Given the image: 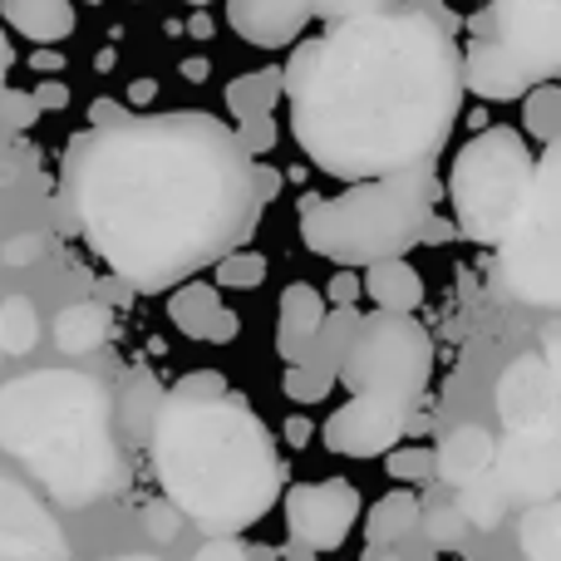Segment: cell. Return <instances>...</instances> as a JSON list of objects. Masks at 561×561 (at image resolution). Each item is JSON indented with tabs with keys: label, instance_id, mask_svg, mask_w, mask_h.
<instances>
[{
	"label": "cell",
	"instance_id": "6da1fadb",
	"mask_svg": "<svg viewBox=\"0 0 561 561\" xmlns=\"http://www.w3.org/2000/svg\"><path fill=\"white\" fill-rule=\"evenodd\" d=\"M59 197L89 252L144 296L207 272L262 222L252 158L203 108L128 114L124 124L75 134Z\"/></svg>",
	"mask_w": 561,
	"mask_h": 561
},
{
	"label": "cell",
	"instance_id": "7a4b0ae2",
	"mask_svg": "<svg viewBox=\"0 0 561 561\" xmlns=\"http://www.w3.org/2000/svg\"><path fill=\"white\" fill-rule=\"evenodd\" d=\"M458 10L389 5L296 39L286 59L290 134L300 153L340 183L438 163L458 114Z\"/></svg>",
	"mask_w": 561,
	"mask_h": 561
},
{
	"label": "cell",
	"instance_id": "3957f363",
	"mask_svg": "<svg viewBox=\"0 0 561 561\" xmlns=\"http://www.w3.org/2000/svg\"><path fill=\"white\" fill-rule=\"evenodd\" d=\"M163 497L207 537H237L280 497V454L252 404L227 389L217 399L168 394L148 428Z\"/></svg>",
	"mask_w": 561,
	"mask_h": 561
},
{
	"label": "cell",
	"instance_id": "277c9868",
	"mask_svg": "<svg viewBox=\"0 0 561 561\" xmlns=\"http://www.w3.org/2000/svg\"><path fill=\"white\" fill-rule=\"evenodd\" d=\"M438 193L444 187H438L434 163L350 183L340 197L306 193L300 197V242H306V252L350 266V272L404 256L409 247H419V232H424Z\"/></svg>",
	"mask_w": 561,
	"mask_h": 561
},
{
	"label": "cell",
	"instance_id": "5b68a950",
	"mask_svg": "<svg viewBox=\"0 0 561 561\" xmlns=\"http://www.w3.org/2000/svg\"><path fill=\"white\" fill-rule=\"evenodd\" d=\"M463 30L458 75L478 99L507 104L561 75V0H488Z\"/></svg>",
	"mask_w": 561,
	"mask_h": 561
},
{
	"label": "cell",
	"instance_id": "8992f818",
	"mask_svg": "<svg viewBox=\"0 0 561 561\" xmlns=\"http://www.w3.org/2000/svg\"><path fill=\"white\" fill-rule=\"evenodd\" d=\"M533 178L537 153L517 128H483L478 138H468L448 173L458 232L478 247H497L533 197Z\"/></svg>",
	"mask_w": 561,
	"mask_h": 561
},
{
	"label": "cell",
	"instance_id": "52a82bcc",
	"mask_svg": "<svg viewBox=\"0 0 561 561\" xmlns=\"http://www.w3.org/2000/svg\"><path fill=\"white\" fill-rule=\"evenodd\" d=\"M497 276L527 306H561V148L537 153L533 197L497 242Z\"/></svg>",
	"mask_w": 561,
	"mask_h": 561
},
{
	"label": "cell",
	"instance_id": "ba28073f",
	"mask_svg": "<svg viewBox=\"0 0 561 561\" xmlns=\"http://www.w3.org/2000/svg\"><path fill=\"white\" fill-rule=\"evenodd\" d=\"M428 369H434V335L404 310H375V316H359L355 340L335 369V385H345L350 394L414 404L428 385Z\"/></svg>",
	"mask_w": 561,
	"mask_h": 561
},
{
	"label": "cell",
	"instance_id": "9c48e42d",
	"mask_svg": "<svg viewBox=\"0 0 561 561\" xmlns=\"http://www.w3.org/2000/svg\"><path fill=\"white\" fill-rule=\"evenodd\" d=\"M359 523V488L350 478H310L286 488V527L290 542L310 552H340Z\"/></svg>",
	"mask_w": 561,
	"mask_h": 561
},
{
	"label": "cell",
	"instance_id": "30bf717a",
	"mask_svg": "<svg viewBox=\"0 0 561 561\" xmlns=\"http://www.w3.org/2000/svg\"><path fill=\"white\" fill-rule=\"evenodd\" d=\"M493 478L507 497L547 503L561 488V434L557 428H523L493 444Z\"/></svg>",
	"mask_w": 561,
	"mask_h": 561
},
{
	"label": "cell",
	"instance_id": "8fae6325",
	"mask_svg": "<svg viewBox=\"0 0 561 561\" xmlns=\"http://www.w3.org/2000/svg\"><path fill=\"white\" fill-rule=\"evenodd\" d=\"M414 404L399 399H379V394H350V404H340L325 419L320 438L330 454L340 458H385L389 448L404 438V419Z\"/></svg>",
	"mask_w": 561,
	"mask_h": 561
},
{
	"label": "cell",
	"instance_id": "7c38bea8",
	"mask_svg": "<svg viewBox=\"0 0 561 561\" xmlns=\"http://www.w3.org/2000/svg\"><path fill=\"white\" fill-rule=\"evenodd\" d=\"M557 404H561L557 359L523 355L507 365L503 385H497V414H503L507 434H523V428H557Z\"/></svg>",
	"mask_w": 561,
	"mask_h": 561
},
{
	"label": "cell",
	"instance_id": "4fadbf2b",
	"mask_svg": "<svg viewBox=\"0 0 561 561\" xmlns=\"http://www.w3.org/2000/svg\"><path fill=\"white\" fill-rule=\"evenodd\" d=\"M232 30L256 49H286L306 35L310 0H227Z\"/></svg>",
	"mask_w": 561,
	"mask_h": 561
},
{
	"label": "cell",
	"instance_id": "5bb4252c",
	"mask_svg": "<svg viewBox=\"0 0 561 561\" xmlns=\"http://www.w3.org/2000/svg\"><path fill=\"white\" fill-rule=\"evenodd\" d=\"M168 316L183 330L187 340H207V345H232L242 320L237 310L222 306V290L207 286V280H183L173 286V300H168Z\"/></svg>",
	"mask_w": 561,
	"mask_h": 561
},
{
	"label": "cell",
	"instance_id": "9a60e30c",
	"mask_svg": "<svg viewBox=\"0 0 561 561\" xmlns=\"http://www.w3.org/2000/svg\"><path fill=\"white\" fill-rule=\"evenodd\" d=\"M320 316H325V296H320L310 280H296V286L280 290V306H276V350L286 365H296L306 340L316 335Z\"/></svg>",
	"mask_w": 561,
	"mask_h": 561
},
{
	"label": "cell",
	"instance_id": "2e32d148",
	"mask_svg": "<svg viewBox=\"0 0 561 561\" xmlns=\"http://www.w3.org/2000/svg\"><path fill=\"white\" fill-rule=\"evenodd\" d=\"M493 444H497V438L488 434V428L458 424L454 434H444V444L434 448V478H438V483L463 488L468 478L488 473V463H493Z\"/></svg>",
	"mask_w": 561,
	"mask_h": 561
},
{
	"label": "cell",
	"instance_id": "e0dca14e",
	"mask_svg": "<svg viewBox=\"0 0 561 561\" xmlns=\"http://www.w3.org/2000/svg\"><path fill=\"white\" fill-rule=\"evenodd\" d=\"M0 15L30 45H65L75 35V0H0Z\"/></svg>",
	"mask_w": 561,
	"mask_h": 561
},
{
	"label": "cell",
	"instance_id": "ac0fdd59",
	"mask_svg": "<svg viewBox=\"0 0 561 561\" xmlns=\"http://www.w3.org/2000/svg\"><path fill=\"white\" fill-rule=\"evenodd\" d=\"M359 290H365V296L375 300L379 310H404V316H414V310L424 306V276L409 266V256L369 262L365 266V280H359Z\"/></svg>",
	"mask_w": 561,
	"mask_h": 561
},
{
	"label": "cell",
	"instance_id": "d6986e66",
	"mask_svg": "<svg viewBox=\"0 0 561 561\" xmlns=\"http://www.w3.org/2000/svg\"><path fill=\"white\" fill-rule=\"evenodd\" d=\"M355 330H359V310H355V306L325 310V316H320V325H316V335H310L306 350H300L296 365L330 369V375H335L340 359H345V350H350V340H355Z\"/></svg>",
	"mask_w": 561,
	"mask_h": 561
},
{
	"label": "cell",
	"instance_id": "ffe728a7",
	"mask_svg": "<svg viewBox=\"0 0 561 561\" xmlns=\"http://www.w3.org/2000/svg\"><path fill=\"white\" fill-rule=\"evenodd\" d=\"M280 89H286V75L280 65H266V69H252V75H237L227 84V114L242 124V118H256V114H272L280 104Z\"/></svg>",
	"mask_w": 561,
	"mask_h": 561
},
{
	"label": "cell",
	"instance_id": "44dd1931",
	"mask_svg": "<svg viewBox=\"0 0 561 561\" xmlns=\"http://www.w3.org/2000/svg\"><path fill=\"white\" fill-rule=\"evenodd\" d=\"M419 497L409 493V488H394V493H385L375 507H369V517H365V537H369V547H389V542H404L409 533L419 527Z\"/></svg>",
	"mask_w": 561,
	"mask_h": 561
},
{
	"label": "cell",
	"instance_id": "7402d4cb",
	"mask_svg": "<svg viewBox=\"0 0 561 561\" xmlns=\"http://www.w3.org/2000/svg\"><path fill=\"white\" fill-rule=\"evenodd\" d=\"M108 340V310L99 300H84V306H69L55 316V345L65 355H84V350H99Z\"/></svg>",
	"mask_w": 561,
	"mask_h": 561
},
{
	"label": "cell",
	"instance_id": "603a6c76",
	"mask_svg": "<svg viewBox=\"0 0 561 561\" xmlns=\"http://www.w3.org/2000/svg\"><path fill=\"white\" fill-rule=\"evenodd\" d=\"M507 503H513V497L497 488V478L493 473H478V478H468V483H463V493H458L454 507L463 513L468 527H483V533H493V527H503Z\"/></svg>",
	"mask_w": 561,
	"mask_h": 561
},
{
	"label": "cell",
	"instance_id": "cb8c5ba5",
	"mask_svg": "<svg viewBox=\"0 0 561 561\" xmlns=\"http://www.w3.org/2000/svg\"><path fill=\"white\" fill-rule=\"evenodd\" d=\"M517 547L527 552V561H561V507L557 497L533 503V513L517 527Z\"/></svg>",
	"mask_w": 561,
	"mask_h": 561
},
{
	"label": "cell",
	"instance_id": "d4e9b609",
	"mask_svg": "<svg viewBox=\"0 0 561 561\" xmlns=\"http://www.w3.org/2000/svg\"><path fill=\"white\" fill-rule=\"evenodd\" d=\"M523 124H527V134H533L542 148H547V144H561V89H557V79H547V84H533V89H527Z\"/></svg>",
	"mask_w": 561,
	"mask_h": 561
},
{
	"label": "cell",
	"instance_id": "484cf974",
	"mask_svg": "<svg viewBox=\"0 0 561 561\" xmlns=\"http://www.w3.org/2000/svg\"><path fill=\"white\" fill-rule=\"evenodd\" d=\"M158 404H163V385H158L148 369H138V375L128 379V389H124V424H128V434L148 438V428H153V419H158Z\"/></svg>",
	"mask_w": 561,
	"mask_h": 561
},
{
	"label": "cell",
	"instance_id": "4316f807",
	"mask_svg": "<svg viewBox=\"0 0 561 561\" xmlns=\"http://www.w3.org/2000/svg\"><path fill=\"white\" fill-rule=\"evenodd\" d=\"M35 340H39L35 306H30L25 296H10L5 306H0V350H10V355H25Z\"/></svg>",
	"mask_w": 561,
	"mask_h": 561
},
{
	"label": "cell",
	"instance_id": "83f0119b",
	"mask_svg": "<svg viewBox=\"0 0 561 561\" xmlns=\"http://www.w3.org/2000/svg\"><path fill=\"white\" fill-rule=\"evenodd\" d=\"M213 272H217V286H262L266 280V256L262 252H247V247H237V252H227V256H217L213 262Z\"/></svg>",
	"mask_w": 561,
	"mask_h": 561
},
{
	"label": "cell",
	"instance_id": "f1b7e54d",
	"mask_svg": "<svg viewBox=\"0 0 561 561\" xmlns=\"http://www.w3.org/2000/svg\"><path fill=\"white\" fill-rule=\"evenodd\" d=\"M280 389H286V399H296V404H320V399L335 389V375H330V369H310V365H286L280 369Z\"/></svg>",
	"mask_w": 561,
	"mask_h": 561
},
{
	"label": "cell",
	"instance_id": "f546056e",
	"mask_svg": "<svg viewBox=\"0 0 561 561\" xmlns=\"http://www.w3.org/2000/svg\"><path fill=\"white\" fill-rule=\"evenodd\" d=\"M419 527H424L428 547H438V552H448V547H463V542H468V523H463V513H458L454 503L419 513Z\"/></svg>",
	"mask_w": 561,
	"mask_h": 561
},
{
	"label": "cell",
	"instance_id": "4dcf8cb0",
	"mask_svg": "<svg viewBox=\"0 0 561 561\" xmlns=\"http://www.w3.org/2000/svg\"><path fill=\"white\" fill-rule=\"evenodd\" d=\"M385 468L394 483H428L434 478V448H389L385 454Z\"/></svg>",
	"mask_w": 561,
	"mask_h": 561
},
{
	"label": "cell",
	"instance_id": "1f68e13d",
	"mask_svg": "<svg viewBox=\"0 0 561 561\" xmlns=\"http://www.w3.org/2000/svg\"><path fill=\"white\" fill-rule=\"evenodd\" d=\"M232 138H237V148H242L247 158H262V153H272L276 148L280 128H276L272 114H256V118H242V124L232 128Z\"/></svg>",
	"mask_w": 561,
	"mask_h": 561
},
{
	"label": "cell",
	"instance_id": "d6a6232c",
	"mask_svg": "<svg viewBox=\"0 0 561 561\" xmlns=\"http://www.w3.org/2000/svg\"><path fill=\"white\" fill-rule=\"evenodd\" d=\"M399 5V0H310V20H325V25H340V20H359V15H379V10Z\"/></svg>",
	"mask_w": 561,
	"mask_h": 561
},
{
	"label": "cell",
	"instance_id": "836d02e7",
	"mask_svg": "<svg viewBox=\"0 0 561 561\" xmlns=\"http://www.w3.org/2000/svg\"><path fill=\"white\" fill-rule=\"evenodd\" d=\"M168 394H187V399H217L227 394V379L217 375V369H193V375H183Z\"/></svg>",
	"mask_w": 561,
	"mask_h": 561
},
{
	"label": "cell",
	"instance_id": "e575fe53",
	"mask_svg": "<svg viewBox=\"0 0 561 561\" xmlns=\"http://www.w3.org/2000/svg\"><path fill=\"white\" fill-rule=\"evenodd\" d=\"M0 118H5L10 128H30L39 118V108H35V99L30 94H20V89H10L5 99H0Z\"/></svg>",
	"mask_w": 561,
	"mask_h": 561
},
{
	"label": "cell",
	"instance_id": "d590c367",
	"mask_svg": "<svg viewBox=\"0 0 561 561\" xmlns=\"http://www.w3.org/2000/svg\"><path fill=\"white\" fill-rule=\"evenodd\" d=\"M252 187H256V203H276L280 197V187H286V178H280V168H272V163H256L252 158Z\"/></svg>",
	"mask_w": 561,
	"mask_h": 561
},
{
	"label": "cell",
	"instance_id": "8d00e7d4",
	"mask_svg": "<svg viewBox=\"0 0 561 561\" xmlns=\"http://www.w3.org/2000/svg\"><path fill=\"white\" fill-rule=\"evenodd\" d=\"M128 118V104H118V99H94L89 104V128H108V124H124Z\"/></svg>",
	"mask_w": 561,
	"mask_h": 561
},
{
	"label": "cell",
	"instance_id": "74e56055",
	"mask_svg": "<svg viewBox=\"0 0 561 561\" xmlns=\"http://www.w3.org/2000/svg\"><path fill=\"white\" fill-rule=\"evenodd\" d=\"M325 296L335 300V306H355V296H359V276L350 272V266H340V276L325 286Z\"/></svg>",
	"mask_w": 561,
	"mask_h": 561
},
{
	"label": "cell",
	"instance_id": "f35d334b",
	"mask_svg": "<svg viewBox=\"0 0 561 561\" xmlns=\"http://www.w3.org/2000/svg\"><path fill=\"white\" fill-rule=\"evenodd\" d=\"M30 99H35L39 114H49V108H69V89L59 84V79H45V84H39Z\"/></svg>",
	"mask_w": 561,
	"mask_h": 561
},
{
	"label": "cell",
	"instance_id": "ab89813d",
	"mask_svg": "<svg viewBox=\"0 0 561 561\" xmlns=\"http://www.w3.org/2000/svg\"><path fill=\"white\" fill-rule=\"evenodd\" d=\"M197 561H252V557H247L242 547L232 542V537H213V542L197 552Z\"/></svg>",
	"mask_w": 561,
	"mask_h": 561
},
{
	"label": "cell",
	"instance_id": "60d3db41",
	"mask_svg": "<svg viewBox=\"0 0 561 561\" xmlns=\"http://www.w3.org/2000/svg\"><path fill=\"white\" fill-rule=\"evenodd\" d=\"M148 533H153L158 542H173V537H178V513H163V507H153V513H148Z\"/></svg>",
	"mask_w": 561,
	"mask_h": 561
},
{
	"label": "cell",
	"instance_id": "b9f144b4",
	"mask_svg": "<svg viewBox=\"0 0 561 561\" xmlns=\"http://www.w3.org/2000/svg\"><path fill=\"white\" fill-rule=\"evenodd\" d=\"M310 438H316V424H310V419H286V444L290 448H306Z\"/></svg>",
	"mask_w": 561,
	"mask_h": 561
},
{
	"label": "cell",
	"instance_id": "7bdbcfd3",
	"mask_svg": "<svg viewBox=\"0 0 561 561\" xmlns=\"http://www.w3.org/2000/svg\"><path fill=\"white\" fill-rule=\"evenodd\" d=\"M158 99V79H134V84H128V104H153Z\"/></svg>",
	"mask_w": 561,
	"mask_h": 561
},
{
	"label": "cell",
	"instance_id": "ee69618b",
	"mask_svg": "<svg viewBox=\"0 0 561 561\" xmlns=\"http://www.w3.org/2000/svg\"><path fill=\"white\" fill-rule=\"evenodd\" d=\"M207 75H213V65H207V59H183V79H193V84H203Z\"/></svg>",
	"mask_w": 561,
	"mask_h": 561
},
{
	"label": "cell",
	"instance_id": "f6af8a7d",
	"mask_svg": "<svg viewBox=\"0 0 561 561\" xmlns=\"http://www.w3.org/2000/svg\"><path fill=\"white\" fill-rule=\"evenodd\" d=\"M10 65H15V49H10V35H5V25H0V79L10 75Z\"/></svg>",
	"mask_w": 561,
	"mask_h": 561
},
{
	"label": "cell",
	"instance_id": "bcb514c9",
	"mask_svg": "<svg viewBox=\"0 0 561 561\" xmlns=\"http://www.w3.org/2000/svg\"><path fill=\"white\" fill-rule=\"evenodd\" d=\"M187 35H193V39H213V20L193 15V20H187Z\"/></svg>",
	"mask_w": 561,
	"mask_h": 561
},
{
	"label": "cell",
	"instance_id": "7dc6e473",
	"mask_svg": "<svg viewBox=\"0 0 561 561\" xmlns=\"http://www.w3.org/2000/svg\"><path fill=\"white\" fill-rule=\"evenodd\" d=\"M128 296H134V286H124V280H104V300H128Z\"/></svg>",
	"mask_w": 561,
	"mask_h": 561
},
{
	"label": "cell",
	"instance_id": "c3c4849f",
	"mask_svg": "<svg viewBox=\"0 0 561 561\" xmlns=\"http://www.w3.org/2000/svg\"><path fill=\"white\" fill-rule=\"evenodd\" d=\"M280 561H316V552H310V547H300V542H286Z\"/></svg>",
	"mask_w": 561,
	"mask_h": 561
},
{
	"label": "cell",
	"instance_id": "681fc988",
	"mask_svg": "<svg viewBox=\"0 0 561 561\" xmlns=\"http://www.w3.org/2000/svg\"><path fill=\"white\" fill-rule=\"evenodd\" d=\"M35 69H39V75H45V69H65V59H59L55 49H49V55H45V49H39V55H35Z\"/></svg>",
	"mask_w": 561,
	"mask_h": 561
},
{
	"label": "cell",
	"instance_id": "f907efd6",
	"mask_svg": "<svg viewBox=\"0 0 561 561\" xmlns=\"http://www.w3.org/2000/svg\"><path fill=\"white\" fill-rule=\"evenodd\" d=\"M399 5H414V10H444L448 0H399Z\"/></svg>",
	"mask_w": 561,
	"mask_h": 561
},
{
	"label": "cell",
	"instance_id": "816d5d0a",
	"mask_svg": "<svg viewBox=\"0 0 561 561\" xmlns=\"http://www.w3.org/2000/svg\"><path fill=\"white\" fill-rule=\"evenodd\" d=\"M369 561H409L404 552H379V557H369Z\"/></svg>",
	"mask_w": 561,
	"mask_h": 561
},
{
	"label": "cell",
	"instance_id": "f5cc1de1",
	"mask_svg": "<svg viewBox=\"0 0 561 561\" xmlns=\"http://www.w3.org/2000/svg\"><path fill=\"white\" fill-rule=\"evenodd\" d=\"M187 5H197V10H203V5H213V0H187Z\"/></svg>",
	"mask_w": 561,
	"mask_h": 561
},
{
	"label": "cell",
	"instance_id": "db71d44e",
	"mask_svg": "<svg viewBox=\"0 0 561 561\" xmlns=\"http://www.w3.org/2000/svg\"><path fill=\"white\" fill-rule=\"evenodd\" d=\"M118 561H148V557H118Z\"/></svg>",
	"mask_w": 561,
	"mask_h": 561
},
{
	"label": "cell",
	"instance_id": "11a10c76",
	"mask_svg": "<svg viewBox=\"0 0 561 561\" xmlns=\"http://www.w3.org/2000/svg\"><path fill=\"white\" fill-rule=\"evenodd\" d=\"M89 5H99V0H89Z\"/></svg>",
	"mask_w": 561,
	"mask_h": 561
}]
</instances>
